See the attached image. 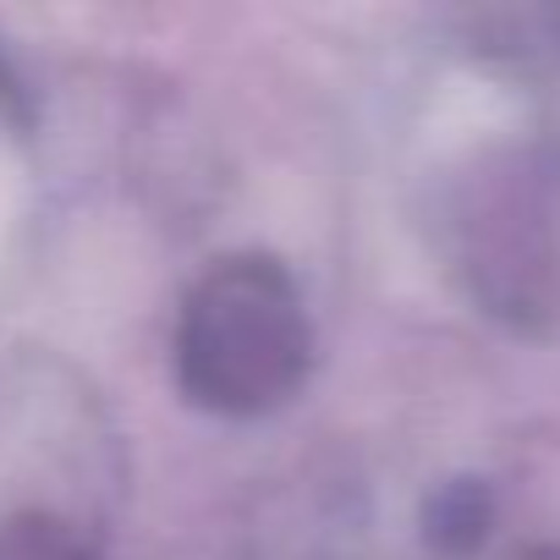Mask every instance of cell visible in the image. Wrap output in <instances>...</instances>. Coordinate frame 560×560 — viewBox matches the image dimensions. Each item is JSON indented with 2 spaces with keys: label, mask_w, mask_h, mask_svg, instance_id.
I'll list each match as a JSON object with an SVG mask.
<instances>
[{
  "label": "cell",
  "mask_w": 560,
  "mask_h": 560,
  "mask_svg": "<svg viewBox=\"0 0 560 560\" xmlns=\"http://www.w3.org/2000/svg\"><path fill=\"white\" fill-rule=\"evenodd\" d=\"M308 314L303 292L264 253L220 258L182 303L176 380L182 390L225 418H258L280 407L308 374Z\"/></svg>",
  "instance_id": "6da1fadb"
},
{
  "label": "cell",
  "mask_w": 560,
  "mask_h": 560,
  "mask_svg": "<svg viewBox=\"0 0 560 560\" xmlns=\"http://www.w3.org/2000/svg\"><path fill=\"white\" fill-rule=\"evenodd\" d=\"M462 269L472 298L516 325L560 314V160L511 154L478 176L462 209Z\"/></svg>",
  "instance_id": "7a4b0ae2"
},
{
  "label": "cell",
  "mask_w": 560,
  "mask_h": 560,
  "mask_svg": "<svg viewBox=\"0 0 560 560\" xmlns=\"http://www.w3.org/2000/svg\"><path fill=\"white\" fill-rule=\"evenodd\" d=\"M489 522H494V494H489V483H478V478H451V483H440V489L429 494V505H423V533H429V544L445 549V555L478 549V544L489 538Z\"/></svg>",
  "instance_id": "3957f363"
},
{
  "label": "cell",
  "mask_w": 560,
  "mask_h": 560,
  "mask_svg": "<svg viewBox=\"0 0 560 560\" xmlns=\"http://www.w3.org/2000/svg\"><path fill=\"white\" fill-rule=\"evenodd\" d=\"M0 560H94V544L50 511H18L0 522Z\"/></svg>",
  "instance_id": "277c9868"
},
{
  "label": "cell",
  "mask_w": 560,
  "mask_h": 560,
  "mask_svg": "<svg viewBox=\"0 0 560 560\" xmlns=\"http://www.w3.org/2000/svg\"><path fill=\"white\" fill-rule=\"evenodd\" d=\"M522 560H560V544H538V549H527Z\"/></svg>",
  "instance_id": "5b68a950"
}]
</instances>
